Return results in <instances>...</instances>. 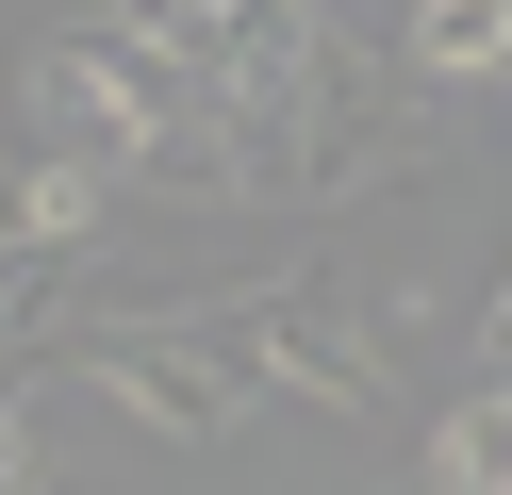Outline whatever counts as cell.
I'll list each match as a JSON object with an SVG mask.
<instances>
[{
  "mask_svg": "<svg viewBox=\"0 0 512 495\" xmlns=\"http://www.w3.org/2000/svg\"><path fill=\"white\" fill-rule=\"evenodd\" d=\"M413 66H512V0H446V17H413Z\"/></svg>",
  "mask_w": 512,
  "mask_h": 495,
  "instance_id": "3",
  "label": "cell"
},
{
  "mask_svg": "<svg viewBox=\"0 0 512 495\" xmlns=\"http://www.w3.org/2000/svg\"><path fill=\"white\" fill-rule=\"evenodd\" d=\"M430 495H512V396H496V413H463V429L430 446Z\"/></svg>",
  "mask_w": 512,
  "mask_h": 495,
  "instance_id": "2",
  "label": "cell"
},
{
  "mask_svg": "<svg viewBox=\"0 0 512 495\" xmlns=\"http://www.w3.org/2000/svg\"><path fill=\"white\" fill-rule=\"evenodd\" d=\"M100 380H116V396H149L166 429H232L248 347H166V330H116V347H100Z\"/></svg>",
  "mask_w": 512,
  "mask_h": 495,
  "instance_id": "1",
  "label": "cell"
}]
</instances>
